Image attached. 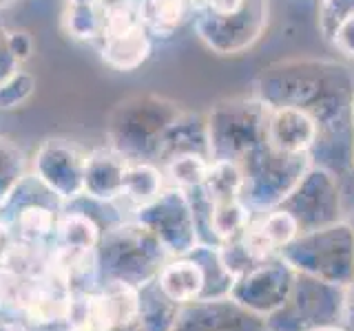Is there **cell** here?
I'll list each match as a JSON object with an SVG mask.
<instances>
[{"label":"cell","instance_id":"836d02e7","mask_svg":"<svg viewBox=\"0 0 354 331\" xmlns=\"http://www.w3.org/2000/svg\"><path fill=\"white\" fill-rule=\"evenodd\" d=\"M97 0H64V5H93Z\"/></svg>","mask_w":354,"mask_h":331},{"label":"cell","instance_id":"d6986e66","mask_svg":"<svg viewBox=\"0 0 354 331\" xmlns=\"http://www.w3.org/2000/svg\"><path fill=\"white\" fill-rule=\"evenodd\" d=\"M102 234V228L97 225V221L91 214L75 210V212H64L58 217L53 243L77 250H97Z\"/></svg>","mask_w":354,"mask_h":331},{"label":"cell","instance_id":"74e56055","mask_svg":"<svg viewBox=\"0 0 354 331\" xmlns=\"http://www.w3.org/2000/svg\"><path fill=\"white\" fill-rule=\"evenodd\" d=\"M317 331H337V329H317Z\"/></svg>","mask_w":354,"mask_h":331},{"label":"cell","instance_id":"7402d4cb","mask_svg":"<svg viewBox=\"0 0 354 331\" xmlns=\"http://www.w3.org/2000/svg\"><path fill=\"white\" fill-rule=\"evenodd\" d=\"M210 168V157L202 152H182L173 154L171 159L164 161V179L171 183V188H180L184 192H191L202 188L206 174Z\"/></svg>","mask_w":354,"mask_h":331},{"label":"cell","instance_id":"e0dca14e","mask_svg":"<svg viewBox=\"0 0 354 331\" xmlns=\"http://www.w3.org/2000/svg\"><path fill=\"white\" fill-rule=\"evenodd\" d=\"M182 152H202L208 154V137H206V119L202 115L184 113L171 126L162 141L160 161L164 163L173 154Z\"/></svg>","mask_w":354,"mask_h":331},{"label":"cell","instance_id":"6da1fadb","mask_svg":"<svg viewBox=\"0 0 354 331\" xmlns=\"http://www.w3.org/2000/svg\"><path fill=\"white\" fill-rule=\"evenodd\" d=\"M252 95L268 108L297 106L313 115L321 132L350 124L354 86L348 71L328 60H288L263 69Z\"/></svg>","mask_w":354,"mask_h":331},{"label":"cell","instance_id":"5b68a950","mask_svg":"<svg viewBox=\"0 0 354 331\" xmlns=\"http://www.w3.org/2000/svg\"><path fill=\"white\" fill-rule=\"evenodd\" d=\"M239 163L246 177L243 201L250 197L257 203L274 205L286 201L304 179L310 168V154H283L261 143Z\"/></svg>","mask_w":354,"mask_h":331},{"label":"cell","instance_id":"83f0119b","mask_svg":"<svg viewBox=\"0 0 354 331\" xmlns=\"http://www.w3.org/2000/svg\"><path fill=\"white\" fill-rule=\"evenodd\" d=\"M7 42H9L11 55H14L20 64L29 62L33 58V53H36V40H33V36L25 29H9Z\"/></svg>","mask_w":354,"mask_h":331},{"label":"cell","instance_id":"cb8c5ba5","mask_svg":"<svg viewBox=\"0 0 354 331\" xmlns=\"http://www.w3.org/2000/svg\"><path fill=\"white\" fill-rule=\"evenodd\" d=\"M102 294H104L111 320H113V327L129 325L133 320L140 318L142 292L138 285L127 283V281H118V279H109L102 285Z\"/></svg>","mask_w":354,"mask_h":331},{"label":"cell","instance_id":"603a6c76","mask_svg":"<svg viewBox=\"0 0 354 331\" xmlns=\"http://www.w3.org/2000/svg\"><path fill=\"white\" fill-rule=\"evenodd\" d=\"M208 205V225L210 232L221 241H232L241 237L246 228L250 225V208L243 199H235V201H226V203H213Z\"/></svg>","mask_w":354,"mask_h":331},{"label":"cell","instance_id":"ac0fdd59","mask_svg":"<svg viewBox=\"0 0 354 331\" xmlns=\"http://www.w3.org/2000/svg\"><path fill=\"white\" fill-rule=\"evenodd\" d=\"M243 183H246V177H243L239 161L215 159L210 161L208 174L199 190H202L206 201L213 205L243 199Z\"/></svg>","mask_w":354,"mask_h":331},{"label":"cell","instance_id":"f546056e","mask_svg":"<svg viewBox=\"0 0 354 331\" xmlns=\"http://www.w3.org/2000/svg\"><path fill=\"white\" fill-rule=\"evenodd\" d=\"M7 27L0 25V84H3L5 80H9L11 75H14L18 69H20V62L11 55L9 51V42H7Z\"/></svg>","mask_w":354,"mask_h":331},{"label":"cell","instance_id":"ba28073f","mask_svg":"<svg viewBox=\"0 0 354 331\" xmlns=\"http://www.w3.org/2000/svg\"><path fill=\"white\" fill-rule=\"evenodd\" d=\"M195 31L206 47L219 55H237L250 49L268 27V0H250L237 16L217 18L197 11Z\"/></svg>","mask_w":354,"mask_h":331},{"label":"cell","instance_id":"7a4b0ae2","mask_svg":"<svg viewBox=\"0 0 354 331\" xmlns=\"http://www.w3.org/2000/svg\"><path fill=\"white\" fill-rule=\"evenodd\" d=\"M184 113L180 104L158 93L129 95L106 117V146L129 161H155L166 132Z\"/></svg>","mask_w":354,"mask_h":331},{"label":"cell","instance_id":"52a82bcc","mask_svg":"<svg viewBox=\"0 0 354 331\" xmlns=\"http://www.w3.org/2000/svg\"><path fill=\"white\" fill-rule=\"evenodd\" d=\"M136 219L160 239L169 254L186 257L197 248V214L191 194L180 188H164L153 203L138 210Z\"/></svg>","mask_w":354,"mask_h":331},{"label":"cell","instance_id":"3957f363","mask_svg":"<svg viewBox=\"0 0 354 331\" xmlns=\"http://www.w3.org/2000/svg\"><path fill=\"white\" fill-rule=\"evenodd\" d=\"M208 157L241 161L250 150L266 141L268 106L259 97L219 99L206 113Z\"/></svg>","mask_w":354,"mask_h":331},{"label":"cell","instance_id":"2e32d148","mask_svg":"<svg viewBox=\"0 0 354 331\" xmlns=\"http://www.w3.org/2000/svg\"><path fill=\"white\" fill-rule=\"evenodd\" d=\"M58 212L40 201H29L18 208L11 219V237L25 243H53Z\"/></svg>","mask_w":354,"mask_h":331},{"label":"cell","instance_id":"4316f807","mask_svg":"<svg viewBox=\"0 0 354 331\" xmlns=\"http://www.w3.org/2000/svg\"><path fill=\"white\" fill-rule=\"evenodd\" d=\"M350 16H354V0H319V29L326 40Z\"/></svg>","mask_w":354,"mask_h":331},{"label":"cell","instance_id":"9c48e42d","mask_svg":"<svg viewBox=\"0 0 354 331\" xmlns=\"http://www.w3.org/2000/svg\"><path fill=\"white\" fill-rule=\"evenodd\" d=\"M321 137L319 121L304 108H268L266 119V146L283 154H310Z\"/></svg>","mask_w":354,"mask_h":331},{"label":"cell","instance_id":"5bb4252c","mask_svg":"<svg viewBox=\"0 0 354 331\" xmlns=\"http://www.w3.org/2000/svg\"><path fill=\"white\" fill-rule=\"evenodd\" d=\"M164 172L153 161H129L122 179V194L127 203H131L133 212L147 208L164 192Z\"/></svg>","mask_w":354,"mask_h":331},{"label":"cell","instance_id":"ffe728a7","mask_svg":"<svg viewBox=\"0 0 354 331\" xmlns=\"http://www.w3.org/2000/svg\"><path fill=\"white\" fill-rule=\"evenodd\" d=\"M29 177V159L14 139L0 137V210L7 208Z\"/></svg>","mask_w":354,"mask_h":331},{"label":"cell","instance_id":"30bf717a","mask_svg":"<svg viewBox=\"0 0 354 331\" xmlns=\"http://www.w3.org/2000/svg\"><path fill=\"white\" fill-rule=\"evenodd\" d=\"M129 159L113 148H93L86 152L84 197L100 203H115L122 194V179Z\"/></svg>","mask_w":354,"mask_h":331},{"label":"cell","instance_id":"e575fe53","mask_svg":"<svg viewBox=\"0 0 354 331\" xmlns=\"http://www.w3.org/2000/svg\"><path fill=\"white\" fill-rule=\"evenodd\" d=\"M206 3H208V0H191V5H193V9H195V14H197V11H202V9L206 7Z\"/></svg>","mask_w":354,"mask_h":331},{"label":"cell","instance_id":"277c9868","mask_svg":"<svg viewBox=\"0 0 354 331\" xmlns=\"http://www.w3.org/2000/svg\"><path fill=\"white\" fill-rule=\"evenodd\" d=\"M166 254L160 239L138 219L106 230L97 245L100 270L106 281L118 279L138 287L158 276Z\"/></svg>","mask_w":354,"mask_h":331},{"label":"cell","instance_id":"8d00e7d4","mask_svg":"<svg viewBox=\"0 0 354 331\" xmlns=\"http://www.w3.org/2000/svg\"><path fill=\"white\" fill-rule=\"evenodd\" d=\"M350 124H352V130H354V97H352V108H350Z\"/></svg>","mask_w":354,"mask_h":331},{"label":"cell","instance_id":"8fae6325","mask_svg":"<svg viewBox=\"0 0 354 331\" xmlns=\"http://www.w3.org/2000/svg\"><path fill=\"white\" fill-rule=\"evenodd\" d=\"M153 53V38L144 29V25H136L127 31L113 33L100 40V60L109 69L118 73H133L149 62Z\"/></svg>","mask_w":354,"mask_h":331},{"label":"cell","instance_id":"f1b7e54d","mask_svg":"<svg viewBox=\"0 0 354 331\" xmlns=\"http://www.w3.org/2000/svg\"><path fill=\"white\" fill-rule=\"evenodd\" d=\"M330 42L339 53L354 60V16L341 22V25L335 29V33L330 36Z\"/></svg>","mask_w":354,"mask_h":331},{"label":"cell","instance_id":"d590c367","mask_svg":"<svg viewBox=\"0 0 354 331\" xmlns=\"http://www.w3.org/2000/svg\"><path fill=\"white\" fill-rule=\"evenodd\" d=\"M20 0H0V11L3 9H9V7H14V5H18Z\"/></svg>","mask_w":354,"mask_h":331},{"label":"cell","instance_id":"4fadbf2b","mask_svg":"<svg viewBox=\"0 0 354 331\" xmlns=\"http://www.w3.org/2000/svg\"><path fill=\"white\" fill-rule=\"evenodd\" d=\"M195 16L191 0H142L140 20L151 38H173Z\"/></svg>","mask_w":354,"mask_h":331},{"label":"cell","instance_id":"d4e9b609","mask_svg":"<svg viewBox=\"0 0 354 331\" xmlns=\"http://www.w3.org/2000/svg\"><path fill=\"white\" fill-rule=\"evenodd\" d=\"M140 3L142 0H97L104 16V36L127 31L136 25H142L140 20Z\"/></svg>","mask_w":354,"mask_h":331},{"label":"cell","instance_id":"d6a6232c","mask_svg":"<svg viewBox=\"0 0 354 331\" xmlns=\"http://www.w3.org/2000/svg\"><path fill=\"white\" fill-rule=\"evenodd\" d=\"M111 331H144V329H142V323H140V318H138V320H133V323H129V325H118Z\"/></svg>","mask_w":354,"mask_h":331},{"label":"cell","instance_id":"1f68e13d","mask_svg":"<svg viewBox=\"0 0 354 331\" xmlns=\"http://www.w3.org/2000/svg\"><path fill=\"white\" fill-rule=\"evenodd\" d=\"M11 241H14V237H11V228L7 221L0 219V257H3V252L9 248Z\"/></svg>","mask_w":354,"mask_h":331},{"label":"cell","instance_id":"44dd1931","mask_svg":"<svg viewBox=\"0 0 354 331\" xmlns=\"http://www.w3.org/2000/svg\"><path fill=\"white\" fill-rule=\"evenodd\" d=\"M60 27L66 38L75 42H100L104 36V16L97 3L64 5Z\"/></svg>","mask_w":354,"mask_h":331},{"label":"cell","instance_id":"8992f818","mask_svg":"<svg viewBox=\"0 0 354 331\" xmlns=\"http://www.w3.org/2000/svg\"><path fill=\"white\" fill-rule=\"evenodd\" d=\"M84 166L86 152L75 141L47 137L31 157L29 174L55 201L69 203L84 194Z\"/></svg>","mask_w":354,"mask_h":331},{"label":"cell","instance_id":"9a60e30c","mask_svg":"<svg viewBox=\"0 0 354 331\" xmlns=\"http://www.w3.org/2000/svg\"><path fill=\"white\" fill-rule=\"evenodd\" d=\"M109 307L102 290H75L71 298L69 316L62 331H111Z\"/></svg>","mask_w":354,"mask_h":331},{"label":"cell","instance_id":"7c38bea8","mask_svg":"<svg viewBox=\"0 0 354 331\" xmlns=\"http://www.w3.org/2000/svg\"><path fill=\"white\" fill-rule=\"evenodd\" d=\"M155 285L175 305H186L202 296L206 274L195 259L177 257L162 265V270L155 276Z\"/></svg>","mask_w":354,"mask_h":331},{"label":"cell","instance_id":"484cf974","mask_svg":"<svg viewBox=\"0 0 354 331\" xmlns=\"http://www.w3.org/2000/svg\"><path fill=\"white\" fill-rule=\"evenodd\" d=\"M38 80L36 75L27 69H20L0 84V110H16L25 106L29 99L36 95Z\"/></svg>","mask_w":354,"mask_h":331},{"label":"cell","instance_id":"4dcf8cb0","mask_svg":"<svg viewBox=\"0 0 354 331\" xmlns=\"http://www.w3.org/2000/svg\"><path fill=\"white\" fill-rule=\"evenodd\" d=\"M0 331H31L29 325L18 316H7L0 314Z\"/></svg>","mask_w":354,"mask_h":331}]
</instances>
